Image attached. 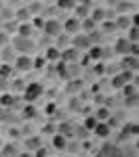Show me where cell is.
I'll use <instances>...</instances> for the list:
<instances>
[{
  "mask_svg": "<svg viewBox=\"0 0 139 157\" xmlns=\"http://www.w3.org/2000/svg\"><path fill=\"white\" fill-rule=\"evenodd\" d=\"M17 157H34V155H32V153H19Z\"/></svg>",
  "mask_w": 139,
  "mask_h": 157,
  "instance_id": "cell-49",
  "label": "cell"
},
{
  "mask_svg": "<svg viewBox=\"0 0 139 157\" xmlns=\"http://www.w3.org/2000/svg\"><path fill=\"white\" fill-rule=\"evenodd\" d=\"M133 80H135V73L131 71H120L116 73L112 78V88H116V90H122L126 84H133Z\"/></svg>",
  "mask_w": 139,
  "mask_h": 157,
  "instance_id": "cell-3",
  "label": "cell"
},
{
  "mask_svg": "<svg viewBox=\"0 0 139 157\" xmlns=\"http://www.w3.org/2000/svg\"><path fill=\"white\" fill-rule=\"evenodd\" d=\"M42 29H44V34L51 36V38H57V36L63 34V27H61V21H59V19H47Z\"/></svg>",
  "mask_w": 139,
  "mask_h": 157,
  "instance_id": "cell-6",
  "label": "cell"
},
{
  "mask_svg": "<svg viewBox=\"0 0 139 157\" xmlns=\"http://www.w3.org/2000/svg\"><path fill=\"white\" fill-rule=\"evenodd\" d=\"M59 59H61V50L57 46H49L44 52V61H59Z\"/></svg>",
  "mask_w": 139,
  "mask_h": 157,
  "instance_id": "cell-21",
  "label": "cell"
},
{
  "mask_svg": "<svg viewBox=\"0 0 139 157\" xmlns=\"http://www.w3.org/2000/svg\"><path fill=\"white\" fill-rule=\"evenodd\" d=\"M36 115H38V111H36L34 105H25V107H23V113H21L23 120H34Z\"/></svg>",
  "mask_w": 139,
  "mask_h": 157,
  "instance_id": "cell-27",
  "label": "cell"
},
{
  "mask_svg": "<svg viewBox=\"0 0 139 157\" xmlns=\"http://www.w3.org/2000/svg\"><path fill=\"white\" fill-rule=\"evenodd\" d=\"M131 46H133V44H131L126 38H118L116 44H114V52H118V55L126 57V55H131Z\"/></svg>",
  "mask_w": 139,
  "mask_h": 157,
  "instance_id": "cell-11",
  "label": "cell"
},
{
  "mask_svg": "<svg viewBox=\"0 0 139 157\" xmlns=\"http://www.w3.org/2000/svg\"><path fill=\"white\" fill-rule=\"evenodd\" d=\"M95 126H97V120H95V115H88L87 120H84V124H82V128H84L87 132H93V130H95Z\"/></svg>",
  "mask_w": 139,
  "mask_h": 157,
  "instance_id": "cell-30",
  "label": "cell"
},
{
  "mask_svg": "<svg viewBox=\"0 0 139 157\" xmlns=\"http://www.w3.org/2000/svg\"><path fill=\"white\" fill-rule=\"evenodd\" d=\"M13 65L11 63H0V78H4V80H11V75H13Z\"/></svg>",
  "mask_w": 139,
  "mask_h": 157,
  "instance_id": "cell-25",
  "label": "cell"
},
{
  "mask_svg": "<svg viewBox=\"0 0 139 157\" xmlns=\"http://www.w3.org/2000/svg\"><path fill=\"white\" fill-rule=\"evenodd\" d=\"M11 44V40H9V36L4 34V32H0V48H4V46H9Z\"/></svg>",
  "mask_w": 139,
  "mask_h": 157,
  "instance_id": "cell-41",
  "label": "cell"
},
{
  "mask_svg": "<svg viewBox=\"0 0 139 157\" xmlns=\"http://www.w3.org/2000/svg\"><path fill=\"white\" fill-rule=\"evenodd\" d=\"M88 134H91V132H87L82 126H74V136L78 138V143H80V140H84V138H88Z\"/></svg>",
  "mask_w": 139,
  "mask_h": 157,
  "instance_id": "cell-32",
  "label": "cell"
},
{
  "mask_svg": "<svg viewBox=\"0 0 139 157\" xmlns=\"http://www.w3.org/2000/svg\"><path fill=\"white\" fill-rule=\"evenodd\" d=\"M53 147L59 149V151H65V147H67V138L61 136V134H53Z\"/></svg>",
  "mask_w": 139,
  "mask_h": 157,
  "instance_id": "cell-22",
  "label": "cell"
},
{
  "mask_svg": "<svg viewBox=\"0 0 139 157\" xmlns=\"http://www.w3.org/2000/svg\"><path fill=\"white\" fill-rule=\"evenodd\" d=\"M57 134H61V136H74V124L72 121H61L59 126H57Z\"/></svg>",
  "mask_w": 139,
  "mask_h": 157,
  "instance_id": "cell-13",
  "label": "cell"
},
{
  "mask_svg": "<svg viewBox=\"0 0 139 157\" xmlns=\"http://www.w3.org/2000/svg\"><path fill=\"white\" fill-rule=\"evenodd\" d=\"M2 6H4V4H2V2H0V11H2Z\"/></svg>",
  "mask_w": 139,
  "mask_h": 157,
  "instance_id": "cell-50",
  "label": "cell"
},
{
  "mask_svg": "<svg viewBox=\"0 0 139 157\" xmlns=\"http://www.w3.org/2000/svg\"><path fill=\"white\" fill-rule=\"evenodd\" d=\"M13 50H15V52H19V55H27V57H30V52H34V50H36V42H34L32 38H19V36H15V38H13Z\"/></svg>",
  "mask_w": 139,
  "mask_h": 157,
  "instance_id": "cell-1",
  "label": "cell"
},
{
  "mask_svg": "<svg viewBox=\"0 0 139 157\" xmlns=\"http://www.w3.org/2000/svg\"><path fill=\"white\" fill-rule=\"evenodd\" d=\"M70 84H67V92H76V90H80L82 88V82L80 80H67Z\"/></svg>",
  "mask_w": 139,
  "mask_h": 157,
  "instance_id": "cell-35",
  "label": "cell"
},
{
  "mask_svg": "<svg viewBox=\"0 0 139 157\" xmlns=\"http://www.w3.org/2000/svg\"><path fill=\"white\" fill-rule=\"evenodd\" d=\"M6 88H11V82H9V80H4V78H0V92H4Z\"/></svg>",
  "mask_w": 139,
  "mask_h": 157,
  "instance_id": "cell-44",
  "label": "cell"
},
{
  "mask_svg": "<svg viewBox=\"0 0 139 157\" xmlns=\"http://www.w3.org/2000/svg\"><path fill=\"white\" fill-rule=\"evenodd\" d=\"M30 17H32V15H30V11H27V9H19V11L15 13V19H19V21H21V23H25V19H27V21H30Z\"/></svg>",
  "mask_w": 139,
  "mask_h": 157,
  "instance_id": "cell-33",
  "label": "cell"
},
{
  "mask_svg": "<svg viewBox=\"0 0 139 157\" xmlns=\"http://www.w3.org/2000/svg\"><path fill=\"white\" fill-rule=\"evenodd\" d=\"M47 111H49V115H53V111H55V105H49V107H47Z\"/></svg>",
  "mask_w": 139,
  "mask_h": 157,
  "instance_id": "cell-48",
  "label": "cell"
},
{
  "mask_svg": "<svg viewBox=\"0 0 139 157\" xmlns=\"http://www.w3.org/2000/svg\"><path fill=\"white\" fill-rule=\"evenodd\" d=\"M122 92H125L126 98H135V97H137V86H135V84H126L125 88H122Z\"/></svg>",
  "mask_w": 139,
  "mask_h": 157,
  "instance_id": "cell-31",
  "label": "cell"
},
{
  "mask_svg": "<svg viewBox=\"0 0 139 157\" xmlns=\"http://www.w3.org/2000/svg\"><path fill=\"white\" fill-rule=\"evenodd\" d=\"M44 65H47L44 57H38V59H34V63H32V67H34V69H42Z\"/></svg>",
  "mask_w": 139,
  "mask_h": 157,
  "instance_id": "cell-39",
  "label": "cell"
},
{
  "mask_svg": "<svg viewBox=\"0 0 139 157\" xmlns=\"http://www.w3.org/2000/svg\"><path fill=\"white\" fill-rule=\"evenodd\" d=\"M34 157H49V155H47V147H40V149H36V151H34Z\"/></svg>",
  "mask_w": 139,
  "mask_h": 157,
  "instance_id": "cell-43",
  "label": "cell"
},
{
  "mask_svg": "<svg viewBox=\"0 0 139 157\" xmlns=\"http://www.w3.org/2000/svg\"><path fill=\"white\" fill-rule=\"evenodd\" d=\"M42 92H44V88H42L40 82H30V84H25V88H23V101L32 105V103H36L38 98L42 97Z\"/></svg>",
  "mask_w": 139,
  "mask_h": 157,
  "instance_id": "cell-2",
  "label": "cell"
},
{
  "mask_svg": "<svg viewBox=\"0 0 139 157\" xmlns=\"http://www.w3.org/2000/svg\"><path fill=\"white\" fill-rule=\"evenodd\" d=\"M125 105L126 107H135V105H137V97L135 98H125Z\"/></svg>",
  "mask_w": 139,
  "mask_h": 157,
  "instance_id": "cell-47",
  "label": "cell"
},
{
  "mask_svg": "<svg viewBox=\"0 0 139 157\" xmlns=\"http://www.w3.org/2000/svg\"><path fill=\"white\" fill-rule=\"evenodd\" d=\"M78 59H80V52L76 48H72V46H67V48L61 50V63H65V65H74V63H78Z\"/></svg>",
  "mask_w": 139,
  "mask_h": 157,
  "instance_id": "cell-9",
  "label": "cell"
},
{
  "mask_svg": "<svg viewBox=\"0 0 139 157\" xmlns=\"http://www.w3.org/2000/svg\"><path fill=\"white\" fill-rule=\"evenodd\" d=\"M101 27H103V32H105V34L118 32V29H116V23H114V21H103V23H101Z\"/></svg>",
  "mask_w": 139,
  "mask_h": 157,
  "instance_id": "cell-36",
  "label": "cell"
},
{
  "mask_svg": "<svg viewBox=\"0 0 139 157\" xmlns=\"http://www.w3.org/2000/svg\"><path fill=\"white\" fill-rule=\"evenodd\" d=\"M88 59L101 61L103 59V46H91V48H88Z\"/></svg>",
  "mask_w": 139,
  "mask_h": 157,
  "instance_id": "cell-24",
  "label": "cell"
},
{
  "mask_svg": "<svg viewBox=\"0 0 139 157\" xmlns=\"http://www.w3.org/2000/svg\"><path fill=\"white\" fill-rule=\"evenodd\" d=\"M25 147H27V151H36V149H40L44 145H42L40 136H25Z\"/></svg>",
  "mask_w": 139,
  "mask_h": 157,
  "instance_id": "cell-17",
  "label": "cell"
},
{
  "mask_svg": "<svg viewBox=\"0 0 139 157\" xmlns=\"http://www.w3.org/2000/svg\"><path fill=\"white\" fill-rule=\"evenodd\" d=\"M32 63H34L32 57H27V55H17L11 65H13V69H15V71L25 73V71H30V69H34V67H32Z\"/></svg>",
  "mask_w": 139,
  "mask_h": 157,
  "instance_id": "cell-4",
  "label": "cell"
},
{
  "mask_svg": "<svg viewBox=\"0 0 139 157\" xmlns=\"http://www.w3.org/2000/svg\"><path fill=\"white\" fill-rule=\"evenodd\" d=\"M91 11H93V2H91V0H84V2H80V4L74 6V13H76V19H78V21L87 19L88 15H91Z\"/></svg>",
  "mask_w": 139,
  "mask_h": 157,
  "instance_id": "cell-7",
  "label": "cell"
},
{
  "mask_svg": "<svg viewBox=\"0 0 139 157\" xmlns=\"http://www.w3.org/2000/svg\"><path fill=\"white\" fill-rule=\"evenodd\" d=\"M97 157H99V155H97Z\"/></svg>",
  "mask_w": 139,
  "mask_h": 157,
  "instance_id": "cell-52",
  "label": "cell"
},
{
  "mask_svg": "<svg viewBox=\"0 0 139 157\" xmlns=\"http://www.w3.org/2000/svg\"><path fill=\"white\" fill-rule=\"evenodd\" d=\"M19 153H21V151L17 149L15 143H6V145L2 147V151H0V155H2V157H17Z\"/></svg>",
  "mask_w": 139,
  "mask_h": 157,
  "instance_id": "cell-15",
  "label": "cell"
},
{
  "mask_svg": "<svg viewBox=\"0 0 139 157\" xmlns=\"http://www.w3.org/2000/svg\"><path fill=\"white\" fill-rule=\"evenodd\" d=\"M78 149H80V143H72V145L67 143V147H65V151H70V153H76Z\"/></svg>",
  "mask_w": 139,
  "mask_h": 157,
  "instance_id": "cell-42",
  "label": "cell"
},
{
  "mask_svg": "<svg viewBox=\"0 0 139 157\" xmlns=\"http://www.w3.org/2000/svg\"><path fill=\"white\" fill-rule=\"evenodd\" d=\"M70 46L80 52V50H88L93 44H91V40H88L87 34H82V32H80V34H76V36L70 38Z\"/></svg>",
  "mask_w": 139,
  "mask_h": 157,
  "instance_id": "cell-5",
  "label": "cell"
},
{
  "mask_svg": "<svg viewBox=\"0 0 139 157\" xmlns=\"http://www.w3.org/2000/svg\"><path fill=\"white\" fill-rule=\"evenodd\" d=\"M76 2H72V0H61V2H57V9H74Z\"/></svg>",
  "mask_w": 139,
  "mask_h": 157,
  "instance_id": "cell-38",
  "label": "cell"
},
{
  "mask_svg": "<svg viewBox=\"0 0 139 157\" xmlns=\"http://www.w3.org/2000/svg\"><path fill=\"white\" fill-rule=\"evenodd\" d=\"M42 132L44 134H57V126L55 124H47V126H42Z\"/></svg>",
  "mask_w": 139,
  "mask_h": 157,
  "instance_id": "cell-40",
  "label": "cell"
},
{
  "mask_svg": "<svg viewBox=\"0 0 139 157\" xmlns=\"http://www.w3.org/2000/svg\"><path fill=\"white\" fill-rule=\"evenodd\" d=\"M88 19H93L97 25L103 23V21H105V11H103L101 6H95V9L91 11V15H88Z\"/></svg>",
  "mask_w": 139,
  "mask_h": 157,
  "instance_id": "cell-19",
  "label": "cell"
},
{
  "mask_svg": "<svg viewBox=\"0 0 139 157\" xmlns=\"http://www.w3.org/2000/svg\"><path fill=\"white\" fill-rule=\"evenodd\" d=\"M9 136H11V138H19V136H21L19 128H11V130H9Z\"/></svg>",
  "mask_w": 139,
  "mask_h": 157,
  "instance_id": "cell-46",
  "label": "cell"
},
{
  "mask_svg": "<svg viewBox=\"0 0 139 157\" xmlns=\"http://www.w3.org/2000/svg\"><path fill=\"white\" fill-rule=\"evenodd\" d=\"M126 40H129L131 44H137V40H139V27L137 25H131V27H129V36H126Z\"/></svg>",
  "mask_w": 139,
  "mask_h": 157,
  "instance_id": "cell-29",
  "label": "cell"
},
{
  "mask_svg": "<svg viewBox=\"0 0 139 157\" xmlns=\"http://www.w3.org/2000/svg\"><path fill=\"white\" fill-rule=\"evenodd\" d=\"M82 29H84V32H87V34H91V32H95V29H97V23H95V21H93V19H82V21H80V32H82Z\"/></svg>",
  "mask_w": 139,
  "mask_h": 157,
  "instance_id": "cell-23",
  "label": "cell"
},
{
  "mask_svg": "<svg viewBox=\"0 0 139 157\" xmlns=\"http://www.w3.org/2000/svg\"><path fill=\"white\" fill-rule=\"evenodd\" d=\"M110 117H112V111L108 109V105H99L97 111H95V120L97 121H108Z\"/></svg>",
  "mask_w": 139,
  "mask_h": 157,
  "instance_id": "cell-14",
  "label": "cell"
},
{
  "mask_svg": "<svg viewBox=\"0 0 139 157\" xmlns=\"http://www.w3.org/2000/svg\"><path fill=\"white\" fill-rule=\"evenodd\" d=\"M93 134H95L97 138H103V140H105V138H108V136L112 134V128H110V126H108L105 121H97V126H95Z\"/></svg>",
  "mask_w": 139,
  "mask_h": 157,
  "instance_id": "cell-12",
  "label": "cell"
},
{
  "mask_svg": "<svg viewBox=\"0 0 139 157\" xmlns=\"http://www.w3.org/2000/svg\"><path fill=\"white\" fill-rule=\"evenodd\" d=\"M137 134V124L133 121V124H125L122 126V132H120V140H126L129 136H135Z\"/></svg>",
  "mask_w": 139,
  "mask_h": 157,
  "instance_id": "cell-18",
  "label": "cell"
},
{
  "mask_svg": "<svg viewBox=\"0 0 139 157\" xmlns=\"http://www.w3.org/2000/svg\"><path fill=\"white\" fill-rule=\"evenodd\" d=\"M32 32H34L32 23H19L17 25V36L19 38H32Z\"/></svg>",
  "mask_w": 139,
  "mask_h": 157,
  "instance_id": "cell-20",
  "label": "cell"
},
{
  "mask_svg": "<svg viewBox=\"0 0 139 157\" xmlns=\"http://www.w3.org/2000/svg\"><path fill=\"white\" fill-rule=\"evenodd\" d=\"M137 67H139V57H135V55H126V57H122V71L135 73Z\"/></svg>",
  "mask_w": 139,
  "mask_h": 157,
  "instance_id": "cell-10",
  "label": "cell"
},
{
  "mask_svg": "<svg viewBox=\"0 0 139 157\" xmlns=\"http://www.w3.org/2000/svg\"><path fill=\"white\" fill-rule=\"evenodd\" d=\"M63 27V34H67V36H76V34H80V21L76 19V17H70V19H65L61 23Z\"/></svg>",
  "mask_w": 139,
  "mask_h": 157,
  "instance_id": "cell-8",
  "label": "cell"
},
{
  "mask_svg": "<svg viewBox=\"0 0 139 157\" xmlns=\"http://www.w3.org/2000/svg\"><path fill=\"white\" fill-rule=\"evenodd\" d=\"M61 46H63V48H67V46H70V36H67V34L57 36V48L61 50Z\"/></svg>",
  "mask_w": 139,
  "mask_h": 157,
  "instance_id": "cell-34",
  "label": "cell"
},
{
  "mask_svg": "<svg viewBox=\"0 0 139 157\" xmlns=\"http://www.w3.org/2000/svg\"><path fill=\"white\" fill-rule=\"evenodd\" d=\"M0 157H2V155H0Z\"/></svg>",
  "mask_w": 139,
  "mask_h": 157,
  "instance_id": "cell-51",
  "label": "cell"
},
{
  "mask_svg": "<svg viewBox=\"0 0 139 157\" xmlns=\"http://www.w3.org/2000/svg\"><path fill=\"white\" fill-rule=\"evenodd\" d=\"M15 57H17V55H15V50H13L11 44L2 48V61H4V63H11V61H15Z\"/></svg>",
  "mask_w": 139,
  "mask_h": 157,
  "instance_id": "cell-26",
  "label": "cell"
},
{
  "mask_svg": "<svg viewBox=\"0 0 139 157\" xmlns=\"http://www.w3.org/2000/svg\"><path fill=\"white\" fill-rule=\"evenodd\" d=\"M114 23H116V29H129L133 21H131V17L129 15H118L116 19H114Z\"/></svg>",
  "mask_w": 139,
  "mask_h": 157,
  "instance_id": "cell-16",
  "label": "cell"
},
{
  "mask_svg": "<svg viewBox=\"0 0 139 157\" xmlns=\"http://www.w3.org/2000/svg\"><path fill=\"white\" fill-rule=\"evenodd\" d=\"M23 88H25V84L21 80H15V82H13V90H23Z\"/></svg>",
  "mask_w": 139,
  "mask_h": 157,
  "instance_id": "cell-45",
  "label": "cell"
},
{
  "mask_svg": "<svg viewBox=\"0 0 139 157\" xmlns=\"http://www.w3.org/2000/svg\"><path fill=\"white\" fill-rule=\"evenodd\" d=\"M0 121H11V109L0 107Z\"/></svg>",
  "mask_w": 139,
  "mask_h": 157,
  "instance_id": "cell-37",
  "label": "cell"
},
{
  "mask_svg": "<svg viewBox=\"0 0 139 157\" xmlns=\"http://www.w3.org/2000/svg\"><path fill=\"white\" fill-rule=\"evenodd\" d=\"M13 105H15V97H13V94H9V92H6V94H2V97H0V107L11 109Z\"/></svg>",
  "mask_w": 139,
  "mask_h": 157,
  "instance_id": "cell-28",
  "label": "cell"
}]
</instances>
